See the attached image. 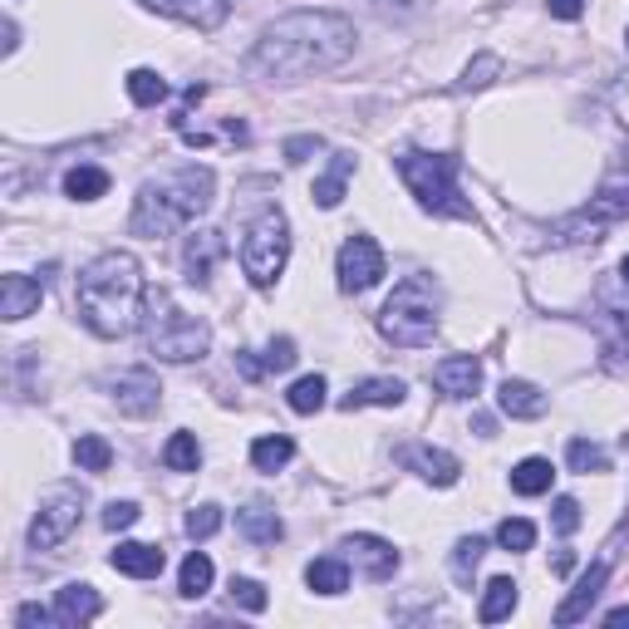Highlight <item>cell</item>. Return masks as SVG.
<instances>
[{
	"instance_id": "obj_18",
	"label": "cell",
	"mask_w": 629,
	"mask_h": 629,
	"mask_svg": "<svg viewBox=\"0 0 629 629\" xmlns=\"http://www.w3.org/2000/svg\"><path fill=\"white\" fill-rule=\"evenodd\" d=\"M54 615H60V625H89V619L103 615V595L93 586H64L60 595H54Z\"/></svg>"
},
{
	"instance_id": "obj_37",
	"label": "cell",
	"mask_w": 629,
	"mask_h": 629,
	"mask_svg": "<svg viewBox=\"0 0 629 629\" xmlns=\"http://www.w3.org/2000/svg\"><path fill=\"white\" fill-rule=\"evenodd\" d=\"M231 605H241V609H251V615H261V609L271 605V595H266V586H261V580L237 576V580H231Z\"/></svg>"
},
{
	"instance_id": "obj_6",
	"label": "cell",
	"mask_w": 629,
	"mask_h": 629,
	"mask_svg": "<svg viewBox=\"0 0 629 629\" xmlns=\"http://www.w3.org/2000/svg\"><path fill=\"white\" fill-rule=\"evenodd\" d=\"M399 177L418 206H428L433 217H463L473 222V202L457 192V158L453 153H399Z\"/></svg>"
},
{
	"instance_id": "obj_2",
	"label": "cell",
	"mask_w": 629,
	"mask_h": 629,
	"mask_svg": "<svg viewBox=\"0 0 629 629\" xmlns=\"http://www.w3.org/2000/svg\"><path fill=\"white\" fill-rule=\"evenodd\" d=\"M143 300H148V280L128 251H103L99 261L79 271V286H74V305H79V320L89 325L99 340H124L143 325Z\"/></svg>"
},
{
	"instance_id": "obj_38",
	"label": "cell",
	"mask_w": 629,
	"mask_h": 629,
	"mask_svg": "<svg viewBox=\"0 0 629 629\" xmlns=\"http://www.w3.org/2000/svg\"><path fill=\"white\" fill-rule=\"evenodd\" d=\"M496 74H502V60H496V54H477V60L463 70L457 89H482V84H492Z\"/></svg>"
},
{
	"instance_id": "obj_11",
	"label": "cell",
	"mask_w": 629,
	"mask_h": 629,
	"mask_svg": "<svg viewBox=\"0 0 629 629\" xmlns=\"http://www.w3.org/2000/svg\"><path fill=\"white\" fill-rule=\"evenodd\" d=\"M109 393H114L118 413H128V418H148V413H158V403H163V383H158L148 369L114 374V379H109Z\"/></svg>"
},
{
	"instance_id": "obj_50",
	"label": "cell",
	"mask_w": 629,
	"mask_h": 629,
	"mask_svg": "<svg viewBox=\"0 0 629 629\" xmlns=\"http://www.w3.org/2000/svg\"><path fill=\"white\" fill-rule=\"evenodd\" d=\"M625 45H629V35H625Z\"/></svg>"
},
{
	"instance_id": "obj_43",
	"label": "cell",
	"mask_w": 629,
	"mask_h": 629,
	"mask_svg": "<svg viewBox=\"0 0 629 629\" xmlns=\"http://www.w3.org/2000/svg\"><path fill=\"white\" fill-rule=\"evenodd\" d=\"M551 521H556V531H576L580 527V502L576 496H556V506H551Z\"/></svg>"
},
{
	"instance_id": "obj_24",
	"label": "cell",
	"mask_w": 629,
	"mask_h": 629,
	"mask_svg": "<svg viewBox=\"0 0 629 629\" xmlns=\"http://www.w3.org/2000/svg\"><path fill=\"white\" fill-rule=\"evenodd\" d=\"M237 521H241V531H247V541H256V546H276V541L286 537L280 516L271 512V506H261V502H251L247 512L237 516Z\"/></svg>"
},
{
	"instance_id": "obj_21",
	"label": "cell",
	"mask_w": 629,
	"mask_h": 629,
	"mask_svg": "<svg viewBox=\"0 0 629 629\" xmlns=\"http://www.w3.org/2000/svg\"><path fill=\"white\" fill-rule=\"evenodd\" d=\"M403 393H408V389H403V379H364V383H354V389L344 393L340 408L354 413V408H374V403H379V408H399Z\"/></svg>"
},
{
	"instance_id": "obj_22",
	"label": "cell",
	"mask_w": 629,
	"mask_h": 629,
	"mask_svg": "<svg viewBox=\"0 0 629 629\" xmlns=\"http://www.w3.org/2000/svg\"><path fill=\"white\" fill-rule=\"evenodd\" d=\"M496 403H502L506 418H541V413H546V393L527 379H506L502 389H496Z\"/></svg>"
},
{
	"instance_id": "obj_31",
	"label": "cell",
	"mask_w": 629,
	"mask_h": 629,
	"mask_svg": "<svg viewBox=\"0 0 629 629\" xmlns=\"http://www.w3.org/2000/svg\"><path fill=\"white\" fill-rule=\"evenodd\" d=\"M212 576H217V570H212V561H206L202 551H192V556L183 561V580H177V590H183L187 600H202L206 590H212Z\"/></svg>"
},
{
	"instance_id": "obj_7",
	"label": "cell",
	"mask_w": 629,
	"mask_h": 629,
	"mask_svg": "<svg viewBox=\"0 0 629 629\" xmlns=\"http://www.w3.org/2000/svg\"><path fill=\"white\" fill-rule=\"evenodd\" d=\"M286 261H290V222L280 206H266L251 222L247 241H241V271H247V280L256 290H271L280 280V271H286Z\"/></svg>"
},
{
	"instance_id": "obj_17",
	"label": "cell",
	"mask_w": 629,
	"mask_h": 629,
	"mask_svg": "<svg viewBox=\"0 0 629 629\" xmlns=\"http://www.w3.org/2000/svg\"><path fill=\"white\" fill-rule=\"evenodd\" d=\"M45 295V280H30V276H0V315L5 320H25V315H35V305H40Z\"/></svg>"
},
{
	"instance_id": "obj_41",
	"label": "cell",
	"mask_w": 629,
	"mask_h": 629,
	"mask_svg": "<svg viewBox=\"0 0 629 629\" xmlns=\"http://www.w3.org/2000/svg\"><path fill=\"white\" fill-rule=\"evenodd\" d=\"M138 521V502H109L103 506V527L109 531H128Z\"/></svg>"
},
{
	"instance_id": "obj_3",
	"label": "cell",
	"mask_w": 629,
	"mask_h": 629,
	"mask_svg": "<svg viewBox=\"0 0 629 629\" xmlns=\"http://www.w3.org/2000/svg\"><path fill=\"white\" fill-rule=\"evenodd\" d=\"M212 192H217V173L212 167H177V173L158 177V183H148L143 192H138L134 202V237H167V231L187 227V222H197L212 206Z\"/></svg>"
},
{
	"instance_id": "obj_12",
	"label": "cell",
	"mask_w": 629,
	"mask_h": 629,
	"mask_svg": "<svg viewBox=\"0 0 629 629\" xmlns=\"http://www.w3.org/2000/svg\"><path fill=\"white\" fill-rule=\"evenodd\" d=\"M222 256H227V237H222V231H212V227L192 231V237H187V247H183V271H187V280H192V286H206Z\"/></svg>"
},
{
	"instance_id": "obj_4",
	"label": "cell",
	"mask_w": 629,
	"mask_h": 629,
	"mask_svg": "<svg viewBox=\"0 0 629 629\" xmlns=\"http://www.w3.org/2000/svg\"><path fill=\"white\" fill-rule=\"evenodd\" d=\"M438 310H443V300H438L433 280L408 276V280L393 286L389 300H383L379 335H383V340H393L399 350H424V344H433V335H438Z\"/></svg>"
},
{
	"instance_id": "obj_35",
	"label": "cell",
	"mask_w": 629,
	"mask_h": 629,
	"mask_svg": "<svg viewBox=\"0 0 629 629\" xmlns=\"http://www.w3.org/2000/svg\"><path fill=\"white\" fill-rule=\"evenodd\" d=\"M496 546L502 551H531L537 546V527L521 521V516H506L502 527H496Z\"/></svg>"
},
{
	"instance_id": "obj_16",
	"label": "cell",
	"mask_w": 629,
	"mask_h": 629,
	"mask_svg": "<svg viewBox=\"0 0 629 629\" xmlns=\"http://www.w3.org/2000/svg\"><path fill=\"white\" fill-rule=\"evenodd\" d=\"M143 5L158 15L197 25V30H217V25L227 21V0H143Z\"/></svg>"
},
{
	"instance_id": "obj_42",
	"label": "cell",
	"mask_w": 629,
	"mask_h": 629,
	"mask_svg": "<svg viewBox=\"0 0 629 629\" xmlns=\"http://www.w3.org/2000/svg\"><path fill=\"white\" fill-rule=\"evenodd\" d=\"M290 364H295V340L280 335V340L266 344V374H280V369H290Z\"/></svg>"
},
{
	"instance_id": "obj_33",
	"label": "cell",
	"mask_w": 629,
	"mask_h": 629,
	"mask_svg": "<svg viewBox=\"0 0 629 629\" xmlns=\"http://www.w3.org/2000/svg\"><path fill=\"white\" fill-rule=\"evenodd\" d=\"M74 463H79L84 473H109V463H114V448H109V438L84 433L79 443H74Z\"/></svg>"
},
{
	"instance_id": "obj_47",
	"label": "cell",
	"mask_w": 629,
	"mask_h": 629,
	"mask_svg": "<svg viewBox=\"0 0 629 629\" xmlns=\"http://www.w3.org/2000/svg\"><path fill=\"white\" fill-rule=\"evenodd\" d=\"M570 566H576V551H561V556L556 561H551V570H556V576H566V570Z\"/></svg>"
},
{
	"instance_id": "obj_25",
	"label": "cell",
	"mask_w": 629,
	"mask_h": 629,
	"mask_svg": "<svg viewBox=\"0 0 629 629\" xmlns=\"http://www.w3.org/2000/svg\"><path fill=\"white\" fill-rule=\"evenodd\" d=\"M551 482H556V467H551L546 457H527V463L512 467V492L516 496H541V492H551Z\"/></svg>"
},
{
	"instance_id": "obj_39",
	"label": "cell",
	"mask_w": 629,
	"mask_h": 629,
	"mask_svg": "<svg viewBox=\"0 0 629 629\" xmlns=\"http://www.w3.org/2000/svg\"><path fill=\"white\" fill-rule=\"evenodd\" d=\"M566 457H570V467H576V473H609V457L600 453L595 443H586V438H576Z\"/></svg>"
},
{
	"instance_id": "obj_36",
	"label": "cell",
	"mask_w": 629,
	"mask_h": 629,
	"mask_svg": "<svg viewBox=\"0 0 629 629\" xmlns=\"http://www.w3.org/2000/svg\"><path fill=\"white\" fill-rule=\"evenodd\" d=\"M217 531H222V506L202 502V506L187 512V537L192 541H206V537H217Z\"/></svg>"
},
{
	"instance_id": "obj_49",
	"label": "cell",
	"mask_w": 629,
	"mask_h": 629,
	"mask_svg": "<svg viewBox=\"0 0 629 629\" xmlns=\"http://www.w3.org/2000/svg\"><path fill=\"white\" fill-rule=\"evenodd\" d=\"M619 276H625V286H629V256H625V261H619Z\"/></svg>"
},
{
	"instance_id": "obj_19",
	"label": "cell",
	"mask_w": 629,
	"mask_h": 629,
	"mask_svg": "<svg viewBox=\"0 0 629 629\" xmlns=\"http://www.w3.org/2000/svg\"><path fill=\"white\" fill-rule=\"evenodd\" d=\"M605 580H609V566H605V561H595V566H590L586 576L576 580V590H570V600L556 609V625H576V619L586 615V609L600 600V590H605Z\"/></svg>"
},
{
	"instance_id": "obj_26",
	"label": "cell",
	"mask_w": 629,
	"mask_h": 629,
	"mask_svg": "<svg viewBox=\"0 0 629 629\" xmlns=\"http://www.w3.org/2000/svg\"><path fill=\"white\" fill-rule=\"evenodd\" d=\"M512 609H516V580L496 576L492 586H487L482 605H477V619H482V625H496V619H506Z\"/></svg>"
},
{
	"instance_id": "obj_48",
	"label": "cell",
	"mask_w": 629,
	"mask_h": 629,
	"mask_svg": "<svg viewBox=\"0 0 629 629\" xmlns=\"http://www.w3.org/2000/svg\"><path fill=\"white\" fill-rule=\"evenodd\" d=\"M605 625H629V605H619V609H609V615H605Z\"/></svg>"
},
{
	"instance_id": "obj_14",
	"label": "cell",
	"mask_w": 629,
	"mask_h": 629,
	"mask_svg": "<svg viewBox=\"0 0 629 629\" xmlns=\"http://www.w3.org/2000/svg\"><path fill=\"white\" fill-rule=\"evenodd\" d=\"M344 556H350L369 580H389L393 570H399V551H393L383 537H350L344 541Z\"/></svg>"
},
{
	"instance_id": "obj_40",
	"label": "cell",
	"mask_w": 629,
	"mask_h": 629,
	"mask_svg": "<svg viewBox=\"0 0 629 629\" xmlns=\"http://www.w3.org/2000/svg\"><path fill=\"white\" fill-rule=\"evenodd\" d=\"M482 551H487V541L482 537H467V541H457V556H453V576L463 580H473V570H477V561H482Z\"/></svg>"
},
{
	"instance_id": "obj_13",
	"label": "cell",
	"mask_w": 629,
	"mask_h": 629,
	"mask_svg": "<svg viewBox=\"0 0 629 629\" xmlns=\"http://www.w3.org/2000/svg\"><path fill=\"white\" fill-rule=\"evenodd\" d=\"M399 463L413 467V473L424 477V482H433V487H453L457 473H463V463H457L453 453H443V448H428V443L399 448Z\"/></svg>"
},
{
	"instance_id": "obj_20",
	"label": "cell",
	"mask_w": 629,
	"mask_h": 629,
	"mask_svg": "<svg viewBox=\"0 0 629 629\" xmlns=\"http://www.w3.org/2000/svg\"><path fill=\"white\" fill-rule=\"evenodd\" d=\"M109 566L118 570V576H134V580H153L163 576V551L158 546H143V541H124V546L109 556Z\"/></svg>"
},
{
	"instance_id": "obj_34",
	"label": "cell",
	"mask_w": 629,
	"mask_h": 629,
	"mask_svg": "<svg viewBox=\"0 0 629 629\" xmlns=\"http://www.w3.org/2000/svg\"><path fill=\"white\" fill-rule=\"evenodd\" d=\"M128 99L143 103V109H153V103L167 99V79L158 70H134L128 74Z\"/></svg>"
},
{
	"instance_id": "obj_9",
	"label": "cell",
	"mask_w": 629,
	"mask_h": 629,
	"mask_svg": "<svg viewBox=\"0 0 629 629\" xmlns=\"http://www.w3.org/2000/svg\"><path fill=\"white\" fill-rule=\"evenodd\" d=\"M79 512H84L79 487H54V492L40 502L35 521H30V546L35 551H54L60 541H70V531L79 527Z\"/></svg>"
},
{
	"instance_id": "obj_30",
	"label": "cell",
	"mask_w": 629,
	"mask_h": 629,
	"mask_svg": "<svg viewBox=\"0 0 629 629\" xmlns=\"http://www.w3.org/2000/svg\"><path fill=\"white\" fill-rule=\"evenodd\" d=\"M325 393H330L325 374H305V379H295V389L286 393V403H290L295 413H320V408H325Z\"/></svg>"
},
{
	"instance_id": "obj_45",
	"label": "cell",
	"mask_w": 629,
	"mask_h": 629,
	"mask_svg": "<svg viewBox=\"0 0 629 629\" xmlns=\"http://www.w3.org/2000/svg\"><path fill=\"white\" fill-rule=\"evenodd\" d=\"M21 625H60V615H54V609H45V605H21Z\"/></svg>"
},
{
	"instance_id": "obj_28",
	"label": "cell",
	"mask_w": 629,
	"mask_h": 629,
	"mask_svg": "<svg viewBox=\"0 0 629 629\" xmlns=\"http://www.w3.org/2000/svg\"><path fill=\"white\" fill-rule=\"evenodd\" d=\"M350 173H354V158L350 153H335V163H330V173L315 183V202L320 206H340L344 202V183H350Z\"/></svg>"
},
{
	"instance_id": "obj_15",
	"label": "cell",
	"mask_w": 629,
	"mask_h": 629,
	"mask_svg": "<svg viewBox=\"0 0 629 629\" xmlns=\"http://www.w3.org/2000/svg\"><path fill=\"white\" fill-rule=\"evenodd\" d=\"M477 383H482V364L473 354H453V360L433 364V389L448 393V399H473Z\"/></svg>"
},
{
	"instance_id": "obj_29",
	"label": "cell",
	"mask_w": 629,
	"mask_h": 629,
	"mask_svg": "<svg viewBox=\"0 0 629 629\" xmlns=\"http://www.w3.org/2000/svg\"><path fill=\"white\" fill-rule=\"evenodd\" d=\"M64 192H70L74 202H93V197L109 192V173H103V167H70V173H64Z\"/></svg>"
},
{
	"instance_id": "obj_27",
	"label": "cell",
	"mask_w": 629,
	"mask_h": 629,
	"mask_svg": "<svg viewBox=\"0 0 629 629\" xmlns=\"http://www.w3.org/2000/svg\"><path fill=\"white\" fill-rule=\"evenodd\" d=\"M290 457H295V443H290L286 433H271V438H256V443H251V463H256V473H280Z\"/></svg>"
},
{
	"instance_id": "obj_46",
	"label": "cell",
	"mask_w": 629,
	"mask_h": 629,
	"mask_svg": "<svg viewBox=\"0 0 629 629\" xmlns=\"http://www.w3.org/2000/svg\"><path fill=\"white\" fill-rule=\"evenodd\" d=\"M551 5V15H556V21H576L580 11H586V0H546Z\"/></svg>"
},
{
	"instance_id": "obj_10",
	"label": "cell",
	"mask_w": 629,
	"mask_h": 629,
	"mask_svg": "<svg viewBox=\"0 0 629 629\" xmlns=\"http://www.w3.org/2000/svg\"><path fill=\"white\" fill-rule=\"evenodd\" d=\"M383 276V251L374 237H350L340 247V290L344 295H360V290L379 286Z\"/></svg>"
},
{
	"instance_id": "obj_44",
	"label": "cell",
	"mask_w": 629,
	"mask_h": 629,
	"mask_svg": "<svg viewBox=\"0 0 629 629\" xmlns=\"http://www.w3.org/2000/svg\"><path fill=\"white\" fill-rule=\"evenodd\" d=\"M320 138H315V134H305V138H290V143H286V163H305V158L310 153H320Z\"/></svg>"
},
{
	"instance_id": "obj_5",
	"label": "cell",
	"mask_w": 629,
	"mask_h": 629,
	"mask_svg": "<svg viewBox=\"0 0 629 629\" xmlns=\"http://www.w3.org/2000/svg\"><path fill=\"white\" fill-rule=\"evenodd\" d=\"M143 340H148V354H158V360L192 364V360H202V354H206L212 330H206V320H197V315L177 310L167 290H148V300H143Z\"/></svg>"
},
{
	"instance_id": "obj_8",
	"label": "cell",
	"mask_w": 629,
	"mask_h": 629,
	"mask_svg": "<svg viewBox=\"0 0 629 629\" xmlns=\"http://www.w3.org/2000/svg\"><path fill=\"white\" fill-rule=\"evenodd\" d=\"M625 217H629V183H609V187H600V197H590V206H580L576 217L556 222L551 241H561V247H576V241H600L609 222H625Z\"/></svg>"
},
{
	"instance_id": "obj_23",
	"label": "cell",
	"mask_w": 629,
	"mask_h": 629,
	"mask_svg": "<svg viewBox=\"0 0 629 629\" xmlns=\"http://www.w3.org/2000/svg\"><path fill=\"white\" fill-rule=\"evenodd\" d=\"M305 586L315 590V595H344L350 590V566L335 556H320L305 566Z\"/></svg>"
},
{
	"instance_id": "obj_1",
	"label": "cell",
	"mask_w": 629,
	"mask_h": 629,
	"mask_svg": "<svg viewBox=\"0 0 629 629\" xmlns=\"http://www.w3.org/2000/svg\"><path fill=\"white\" fill-rule=\"evenodd\" d=\"M354 21L335 11H290L251 50V70L266 79H305V74L335 70L354 54Z\"/></svg>"
},
{
	"instance_id": "obj_32",
	"label": "cell",
	"mask_w": 629,
	"mask_h": 629,
	"mask_svg": "<svg viewBox=\"0 0 629 629\" xmlns=\"http://www.w3.org/2000/svg\"><path fill=\"white\" fill-rule=\"evenodd\" d=\"M163 463L173 467V473H197V463H202V443H197V433H173V438H167Z\"/></svg>"
}]
</instances>
